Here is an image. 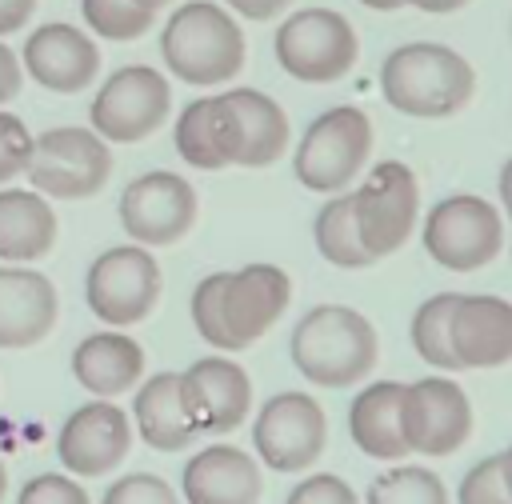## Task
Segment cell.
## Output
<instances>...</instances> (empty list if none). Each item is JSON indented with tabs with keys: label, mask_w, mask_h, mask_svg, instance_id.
<instances>
[{
	"label": "cell",
	"mask_w": 512,
	"mask_h": 504,
	"mask_svg": "<svg viewBox=\"0 0 512 504\" xmlns=\"http://www.w3.org/2000/svg\"><path fill=\"white\" fill-rule=\"evenodd\" d=\"M380 92L404 116L444 120L472 104L476 72L456 48L432 44V40H412L384 56Z\"/></svg>",
	"instance_id": "obj_1"
},
{
	"label": "cell",
	"mask_w": 512,
	"mask_h": 504,
	"mask_svg": "<svg viewBox=\"0 0 512 504\" xmlns=\"http://www.w3.org/2000/svg\"><path fill=\"white\" fill-rule=\"evenodd\" d=\"M376 328L348 304L308 308L288 340L296 372L316 388H352L376 364Z\"/></svg>",
	"instance_id": "obj_2"
},
{
	"label": "cell",
	"mask_w": 512,
	"mask_h": 504,
	"mask_svg": "<svg viewBox=\"0 0 512 504\" xmlns=\"http://www.w3.org/2000/svg\"><path fill=\"white\" fill-rule=\"evenodd\" d=\"M160 56L176 80L192 88H208V84L232 80L244 68L248 44L236 16L224 4L188 0V4H176V12L164 20Z\"/></svg>",
	"instance_id": "obj_3"
},
{
	"label": "cell",
	"mask_w": 512,
	"mask_h": 504,
	"mask_svg": "<svg viewBox=\"0 0 512 504\" xmlns=\"http://www.w3.org/2000/svg\"><path fill=\"white\" fill-rule=\"evenodd\" d=\"M372 156V120L356 104L324 108L300 136L292 152V172L308 192H344Z\"/></svg>",
	"instance_id": "obj_4"
},
{
	"label": "cell",
	"mask_w": 512,
	"mask_h": 504,
	"mask_svg": "<svg viewBox=\"0 0 512 504\" xmlns=\"http://www.w3.org/2000/svg\"><path fill=\"white\" fill-rule=\"evenodd\" d=\"M208 124L224 168H264L288 148V116L260 88H228L208 96Z\"/></svg>",
	"instance_id": "obj_5"
},
{
	"label": "cell",
	"mask_w": 512,
	"mask_h": 504,
	"mask_svg": "<svg viewBox=\"0 0 512 504\" xmlns=\"http://www.w3.org/2000/svg\"><path fill=\"white\" fill-rule=\"evenodd\" d=\"M276 64L304 84H332L352 72L360 56L356 28L336 8H296L276 28Z\"/></svg>",
	"instance_id": "obj_6"
},
{
	"label": "cell",
	"mask_w": 512,
	"mask_h": 504,
	"mask_svg": "<svg viewBox=\"0 0 512 504\" xmlns=\"http://www.w3.org/2000/svg\"><path fill=\"white\" fill-rule=\"evenodd\" d=\"M24 176L48 200H88L112 176V148L92 128H48L32 140Z\"/></svg>",
	"instance_id": "obj_7"
},
{
	"label": "cell",
	"mask_w": 512,
	"mask_h": 504,
	"mask_svg": "<svg viewBox=\"0 0 512 504\" xmlns=\"http://www.w3.org/2000/svg\"><path fill=\"white\" fill-rule=\"evenodd\" d=\"M352 196V220L360 248L372 260L392 256L416 228L420 216V188L408 164L400 160H380L368 168V176L348 192Z\"/></svg>",
	"instance_id": "obj_8"
},
{
	"label": "cell",
	"mask_w": 512,
	"mask_h": 504,
	"mask_svg": "<svg viewBox=\"0 0 512 504\" xmlns=\"http://www.w3.org/2000/svg\"><path fill=\"white\" fill-rule=\"evenodd\" d=\"M420 236H424V252L440 268L476 272L488 260H496V252L504 244V220L492 200L456 192V196H444L432 204Z\"/></svg>",
	"instance_id": "obj_9"
},
{
	"label": "cell",
	"mask_w": 512,
	"mask_h": 504,
	"mask_svg": "<svg viewBox=\"0 0 512 504\" xmlns=\"http://www.w3.org/2000/svg\"><path fill=\"white\" fill-rule=\"evenodd\" d=\"M172 112V84L160 68L148 64H124L116 68L100 92L92 96L88 120L100 140L112 144H136L152 136Z\"/></svg>",
	"instance_id": "obj_10"
},
{
	"label": "cell",
	"mask_w": 512,
	"mask_h": 504,
	"mask_svg": "<svg viewBox=\"0 0 512 504\" xmlns=\"http://www.w3.org/2000/svg\"><path fill=\"white\" fill-rule=\"evenodd\" d=\"M160 300V264L140 244H116L100 252L84 276V304L100 324H140Z\"/></svg>",
	"instance_id": "obj_11"
},
{
	"label": "cell",
	"mask_w": 512,
	"mask_h": 504,
	"mask_svg": "<svg viewBox=\"0 0 512 504\" xmlns=\"http://www.w3.org/2000/svg\"><path fill=\"white\" fill-rule=\"evenodd\" d=\"M328 440L324 408L308 392H276L252 420V448L272 472H304Z\"/></svg>",
	"instance_id": "obj_12"
},
{
	"label": "cell",
	"mask_w": 512,
	"mask_h": 504,
	"mask_svg": "<svg viewBox=\"0 0 512 504\" xmlns=\"http://www.w3.org/2000/svg\"><path fill=\"white\" fill-rule=\"evenodd\" d=\"M400 432L416 456H452L472 436V400L448 376H424L404 384Z\"/></svg>",
	"instance_id": "obj_13"
},
{
	"label": "cell",
	"mask_w": 512,
	"mask_h": 504,
	"mask_svg": "<svg viewBox=\"0 0 512 504\" xmlns=\"http://www.w3.org/2000/svg\"><path fill=\"white\" fill-rule=\"evenodd\" d=\"M196 224V188L168 172H144L120 192V228L140 248H168Z\"/></svg>",
	"instance_id": "obj_14"
},
{
	"label": "cell",
	"mask_w": 512,
	"mask_h": 504,
	"mask_svg": "<svg viewBox=\"0 0 512 504\" xmlns=\"http://www.w3.org/2000/svg\"><path fill=\"white\" fill-rule=\"evenodd\" d=\"M180 404L196 436H224L252 408L248 372L228 356H200L180 372Z\"/></svg>",
	"instance_id": "obj_15"
},
{
	"label": "cell",
	"mask_w": 512,
	"mask_h": 504,
	"mask_svg": "<svg viewBox=\"0 0 512 504\" xmlns=\"http://www.w3.org/2000/svg\"><path fill=\"white\" fill-rule=\"evenodd\" d=\"M132 448V424L128 412H120L112 400L80 404L56 436V456L72 476H108Z\"/></svg>",
	"instance_id": "obj_16"
},
{
	"label": "cell",
	"mask_w": 512,
	"mask_h": 504,
	"mask_svg": "<svg viewBox=\"0 0 512 504\" xmlns=\"http://www.w3.org/2000/svg\"><path fill=\"white\" fill-rule=\"evenodd\" d=\"M288 300H292V280L276 264H244L228 272L220 292V316H224L232 352L256 344L284 316Z\"/></svg>",
	"instance_id": "obj_17"
},
{
	"label": "cell",
	"mask_w": 512,
	"mask_h": 504,
	"mask_svg": "<svg viewBox=\"0 0 512 504\" xmlns=\"http://www.w3.org/2000/svg\"><path fill=\"white\" fill-rule=\"evenodd\" d=\"M20 68L40 88L60 92V96H72V92H80V88H88L96 80V72H100V48L76 24L48 20V24H40L24 40Z\"/></svg>",
	"instance_id": "obj_18"
},
{
	"label": "cell",
	"mask_w": 512,
	"mask_h": 504,
	"mask_svg": "<svg viewBox=\"0 0 512 504\" xmlns=\"http://www.w3.org/2000/svg\"><path fill=\"white\" fill-rule=\"evenodd\" d=\"M452 352L460 368H500L512 360V300L504 296H460L448 320Z\"/></svg>",
	"instance_id": "obj_19"
},
{
	"label": "cell",
	"mask_w": 512,
	"mask_h": 504,
	"mask_svg": "<svg viewBox=\"0 0 512 504\" xmlns=\"http://www.w3.org/2000/svg\"><path fill=\"white\" fill-rule=\"evenodd\" d=\"M56 288L28 264H0V348H32L56 324Z\"/></svg>",
	"instance_id": "obj_20"
},
{
	"label": "cell",
	"mask_w": 512,
	"mask_h": 504,
	"mask_svg": "<svg viewBox=\"0 0 512 504\" xmlns=\"http://www.w3.org/2000/svg\"><path fill=\"white\" fill-rule=\"evenodd\" d=\"M260 488V464L232 444H208L180 472L184 504H256Z\"/></svg>",
	"instance_id": "obj_21"
},
{
	"label": "cell",
	"mask_w": 512,
	"mask_h": 504,
	"mask_svg": "<svg viewBox=\"0 0 512 504\" xmlns=\"http://www.w3.org/2000/svg\"><path fill=\"white\" fill-rule=\"evenodd\" d=\"M72 376L92 396L112 400L144 380V348L120 328L92 332L72 348Z\"/></svg>",
	"instance_id": "obj_22"
},
{
	"label": "cell",
	"mask_w": 512,
	"mask_h": 504,
	"mask_svg": "<svg viewBox=\"0 0 512 504\" xmlns=\"http://www.w3.org/2000/svg\"><path fill=\"white\" fill-rule=\"evenodd\" d=\"M132 420L148 448L156 452H184L196 440V428L180 404V376L156 372L132 388Z\"/></svg>",
	"instance_id": "obj_23"
},
{
	"label": "cell",
	"mask_w": 512,
	"mask_h": 504,
	"mask_svg": "<svg viewBox=\"0 0 512 504\" xmlns=\"http://www.w3.org/2000/svg\"><path fill=\"white\" fill-rule=\"evenodd\" d=\"M400 396L404 384L396 380H372L360 388L348 404V432L352 444L372 460H400L408 456L404 432H400Z\"/></svg>",
	"instance_id": "obj_24"
},
{
	"label": "cell",
	"mask_w": 512,
	"mask_h": 504,
	"mask_svg": "<svg viewBox=\"0 0 512 504\" xmlns=\"http://www.w3.org/2000/svg\"><path fill=\"white\" fill-rule=\"evenodd\" d=\"M56 244V212L36 188H0V260L28 264Z\"/></svg>",
	"instance_id": "obj_25"
},
{
	"label": "cell",
	"mask_w": 512,
	"mask_h": 504,
	"mask_svg": "<svg viewBox=\"0 0 512 504\" xmlns=\"http://www.w3.org/2000/svg\"><path fill=\"white\" fill-rule=\"evenodd\" d=\"M312 240H316V252L336 264V268H368L376 264L364 248H360V236H356V220H352V196L348 192H336L320 204L316 220H312Z\"/></svg>",
	"instance_id": "obj_26"
},
{
	"label": "cell",
	"mask_w": 512,
	"mask_h": 504,
	"mask_svg": "<svg viewBox=\"0 0 512 504\" xmlns=\"http://www.w3.org/2000/svg\"><path fill=\"white\" fill-rule=\"evenodd\" d=\"M452 304H456V292H436L428 296L416 312H412V348L420 360H428L432 368H444V372H456L460 360L452 352V336H448V320H452Z\"/></svg>",
	"instance_id": "obj_27"
},
{
	"label": "cell",
	"mask_w": 512,
	"mask_h": 504,
	"mask_svg": "<svg viewBox=\"0 0 512 504\" xmlns=\"http://www.w3.org/2000/svg\"><path fill=\"white\" fill-rule=\"evenodd\" d=\"M364 504H448L444 480L420 464H396L368 484Z\"/></svg>",
	"instance_id": "obj_28"
},
{
	"label": "cell",
	"mask_w": 512,
	"mask_h": 504,
	"mask_svg": "<svg viewBox=\"0 0 512 504\" xmlns=\"http://www.w3.org/2000/svg\"><path fill=\"white\" fill-rule=\"evenodd\" d=\"M80 16L92 36L112 40V44L140 40L156 20V12L140 8L136 0H80Z\"/></svg>",
	"instance_id": "obj_29"
},
{
	"label": "cell",
	"mask_w": 512,
	"mask_h": 504,
	"mask_svg": "<svg viewBox=\"0 0 512 504\" xmlns=\"http://www.w3.org/2000/svg\"><path fill=\"white\" fill-rule=\"evenodd\" d=\"M172 144L180 152L184 164L200 168V172H220V156H216V144H212V124H208V96L200 100H188L176 116V132H172Z\"/></svg>",
	"instance_id": "obj_30"
},
{
	"label": "cell",
	"mask_w": 512,
	"mask_h": 504,
	"mask_svg": "<svg viewBox=\"0 0 512 504\" xmlns=\"http://www.w3.org/2000/svg\"><path fill=\"white\" fill-rule=\"evenodd\" d=\"M224 280L228 272H208L196 288H192V324L200 332V340L216 352H232V340L224 332V316H220V292H224Z\"/></svg>",
	"instance_id": "obj_31"
},
{
	"label": "cell",
	"mask_w": 512,
	"mask_h": 504,
	"mask_svg": "<svg viewBox=\"0 0 512 504\" xmlns=\"http://www.w3.org/2000/svg\"><path fill=\"white\" fill-rule=\"evenodd\" d=\"M100 504H180L176 488L156 472H128L104 488Z\"/></svg>",
	"instance_id": "obj_32"
},
{
	"label": "cell",
	"mask_w": 512,
	"mask_h": 504,
	"mask_svg": "<svg viewBox=\"0 0 512 504\" xmlns=\"http://www.w3.org/2000/svg\"><path fill=\"white\" fill-rule=\"evenodd\" d=\"M456 504H512V496L504 488V476H500V452L476 460L464 472V480L456 488Z\"/></svg>",
	"instance_id": "obj_33"
},
{
	"label": "cell",
	"mask_w": 512,
	"mask_h": 504,
	"mask_svg": "<svg viewBox=\"0 0 512 504\" xmlns=\"http://www.w3.org/2000/svg\"><path fill=\"white\" fill-rule=\"evenodd\" d=\"M32 132L16 112L0 108V184H8L12 176H20L32 160Z\"/></svg>",
	"instance_id": "obj_34"
},
{
	"label": "cell",
	"mask_w": 512,
	"mask_h": 504,
	"mask_svg": "<svg viewBox=\"0 0 512 504\" xmlns=\"http://www.w3.org/2000/svg\"><path fill=\"white\" fill-rule=\"evenodd\" d=\"M16 504H88V492L64 472H40L28 484H20Z\"/></svg>",
	"instance_id": "obj_35"
},
{
	"label": "cell",
	"mask_w": 512,
	"mask_h": 504,
	"mask_svg": "<svg viewBox=\"0 0 512 504\" xmlns=\"http://www.w3.org/2000/svg\"><path fill=\"white\" fill-rule=\"evenodd\" d=\"M284 504H360V496L336 472H312L288 492Z\"/></svg>",
	"instance_id": "obj_36"
},
{
	"label": "cell",
	"mask_w": 512,
	"mask_h": 504,
	"mask_svg": "<svg viewBox=\"0 0 512 504\" xmlns=\"http://www.w3.org/2000/svg\"><path fill=\"white\" fill-rule=\"evenodd\" d=\"M20 84H24V68H20V60H16V52L0 40V108H4L8 100H16Z\"/></svg>",
	"instance_id": "obj_37"
},
{
	"label": "cell",
	"mask_w": 512,
	"mask_h": 504,
	"mask_svg": "<svg viewBox=\"0 0 512 504\" xmlns=\"http://www.w3.org/2000/svg\"><path fill=\"white\" fill-rule=\"evenodd\" d=\"M228 12H240L244 20H272V16H280L292 0H220Z\"/></svg>",
	"instance_id": "obj_38"
},
{
	"label": "cell",
	"mask_w": 512,
	"mask_h": 504,
	"mask_svg": "<svg viewBox=\"0 0 512 504\" xmlns=\"http://www.w3.org/2000/svg\"><path fill=\"white\" fill-rule=\"evenodd\" d=\"M36 12V0H0V36L20 32Z\"/></svg>",
	"instance_id": "obj_39"
},
{
	"label": "cell",
	"mask_w": 512,
	"mask_h": 504,
	"mask_svg": "<svg viewBox=\"0 0 512 504\" xmlns=\"http://www.w3.org/2000/svg\"><path fill=\"white\" fill-rule=\"evenodd\" d=\"M404 4H412L420 12H432V16H448V12H460L468 0H404Z\"/></svg>",
	"instance_id": "obj_40"
},
{
	"label": "cell",
	"mask_w": 512,
	"mask_h": 504,
	"mask_svg": "<svg viewBox=\"0 0 512 504\" xmlns=\"http://www.w3.org/2000/svg\"><path fill=\"white\" fill-rule=\"evenodd\" d=\"M500 204H504V212L512 220V160L500 168Z\"/></svg>",
	"instance_id": "obj_41"
},
{
	"label": "cell",
	"mask_w": 512,
	"mask_h": 504,
	"mask_svg": "<svg viewBox=\"0 0 512 504\" xmlns=\"http://www.w3.org/2000/svg\"><path fill=\"white\" fill-rule=\"evenodd\" d=\"M500 476H504V488H508V496H512V444L500 452Z\"/></svg>",
	"instance_id": "obj_42"
},
{
	"label": "cell",
	"mask_w": 512,
	"mask_h": 504,
	"mask_svg": "<svg viewBox=\"0 0 512 504\" xmlns=\"http://www.w3.org/2000/svg\"><path fill=\"white\" fill-rule=\"evenodd\" d=\"M364 8H372V12H396V8H404V0H360Z\"/></svg>",
	"instance_id": "obj_43"
},
{
	"label": "cell",
	"mask_w": 512,
	"mask_h": 504,
	"mask_svg": "<svg viewBox=\"0 0 512 504\" xmlns=\"http://www.w3.org/2000/svg\"><path fill=\"white\" fill-rule=\"evenodd\" d=\"M140 8H148V12H160V8H168V4H176V0H136Z\"/></svg>",
	"instance_id": "obj_44"
},
{
	"label": "cell",
	"mask_w": 512,
	"mask_h": 504,
	"mask_svg": "<svg viewBox=\"0 0 512 504\" xmlns=\"http://www.w3.org/2000/svg\"><path fill=\"white\" fill-rule=\"evenodd\" d=\"M4 492H8V468H4V460H0V500H4Z\"/></svg>",
	"instance_id": "obj_45"
}]
</instances>
